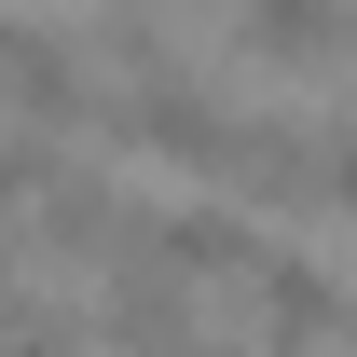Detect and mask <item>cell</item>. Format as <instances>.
I'll return each mask as SVG.
<instances>
[{
	"label": "cell",
	"mask_w": 357,
	"mask_h": 357,
	"mask_svg": "<svg viewBox=\"0 0 357 357\" xmlns=\"http://www.w3.org/2000/svg\"><path fill=\"white\" fill-rule=\"evenodd\" d=\"M344 344H357V316H344Z\"/></svg>",
	"instance_id": "obj_14"
},
{
	"label": "cell",
	"mask_w": 357,
	"mask_h": 357,
	"mask_svg": "<svg viewBox=\"0 0 357 357\" xmlns=\"http://www.w3.org/2000/svg\"><path fill=\"white\" fill-rule=\"evenodd\" d=\"M55 178H69V165H55L42 137H14V124H0V206H42Z\"/></svg>",
	"instance_id": "obj_9"
},
{
	"label": "cell",
	"mask_w": 357,
	"mask_h": 357,
	"mask_svg": "<svg viewBox=\"0 0 357 357\" xmlns=\"http://www.w3.org/2000/svg\"><path fill=\"white\" fill-rule=\"evenodd\" d=\"M0 69H14V14H0Z\"/></svg>",
	"instance_id": "obj_12"
},
{
	"label": "cell",
	"mask_w": 357,
	"mask_h": 357,
	"mask_svg": "<svg viewBox=\"0 0 357 357\" xmlns=\"http://www.w3.org/2000/svg\"><path fill=\"white\" fill-rule=\"evenodd\" d=\"M0 303H28V275H14V248H0Z\"/></svg>",
	"instance_id": "obj_11"
},
{
	"label": "cell",
	"mask_w": 357,
	"mask_h": 357,
	"mask_svg": "<svg viewBox=\"0 0 357 357\" xmlns=\"http://www.w3.org/2000/svg\"><path fill=\"white\" fill-rule=\"evenodd\" d=\"M316 192H330V206H357V110H330V124H316Z\"/></svg>",
	"instance_id": "obj_10"
},
{
	"label": "cell",
	"mask_w": 357,
	"mask_h": 357,
	"mask_svg": "<svg viewBox=\"0 0 357 357\" xmlns=\"http://www.w3.org/2000/svg\"><path fill=\"white\" fill-rule=\"evenodd\" d=\"M344 55H357V14H344Z\"/></svg>",
	"instance_id": "obj_13"
},
{
	"label": "cell",
	"mask_w": 357,
	"mask_h": 357,
	"mask_svg": "<svg viewBox=\"0 0 357 357\" xmlns=\"http://www.w3.org/2000/svg\"><path fill=\"white\" fill-rule=\"evenodd\" d=\"M234 192H261V206H303L316 192V124H275V110H234Z\"/></svg>",
	"instance_id": "obj_4"
},
{
	"label": "cell",
	"mask_w": 357,
	"mask_h": 357,
	"mask_svg": "<svg viewBox=\"0 0 357 357\" xmlns=\"http://www.w3.org/2000/svg\"><path fill=\"white\" fill-rule=\"evenodd\" d=\"M124 220H137V206L110 192V178H83V165H69V178L42 192V206H28V234H42V248H69V261H96V248H124Z\"/></svg>",
	"instance_id": "obj_6"
},
{
	"label": "cell",
	"mask_w": 357,
	"mask_h": 357,
	"mask_svg": "<svg viewBox=\"0 0 357 357\" xmlns=\"http://www.w3.org/2000/svg\"><path fill=\"white\" fill-rule=\"evenodd\" d=\"M248 316H261V344H275V357H316V344H344L357 289L316 261V248H261V275H248Z\"/></svg>",
	"instance_id": "obj_2"
},
{
	"label": "cell",
	"mask_w": 357,
	"mask_h": 357,
	"mask_svg": "<svg viewBox=\"0 0 357 357\" xmlns=\"http://www.w3.org/2000/svg\"><path fill=\"white\" fill-rule=\"evenodd\" d=\"M0 110H14V137H69L83 124V110H110V96H96V69H83V42H69V28H14V69H0Z\"/></svg>",
	"instance_id": "obj_3"
},
{
	"label": "cell",
	"mask_w": 357,
	"mask_h": 357,
	"mask_svg": "<svg viewBox=\"0 0 357 357\" xmlns=\"http://www.w3.org/2000/svg\"><path fill=\"white\" fill-rule=\"evenodd\" d=\"M206 357H234V344H206Z\"/></svg>",
	"instance_id": "obj_15"
},
{
	"label": "cell",
	"mask_w": 357,
	"mask_h": 357,
	"mask_svg": "<svg viewBox=\"0 0 357 357\" xmlns=\"http://www.w3.org/2000/svg\"><path fill=\"white\" fill-rule=\"evenodd\" d=\"M96 124L124 137V151H151V165H234V96L178 55V69H151V83H110V110Z\"/></svg>",
	"instance_id": "obj_1"
},
{
	"label": "cell",
	"mask_w": 357,
	"mask_h": 357,
	"mask_svg": "<svg viewBox=\"0 0 357 357\" xmlns=\"http://www.w3.org/2000/svg\"><path fill=\"white\" fill-rule=\"evenodd\" d=\"M330 42H344L330 0H261V14H234V55H248V69H316Z\"/></svg>",
	"instance_id": "obj_7"
},
{
	"label": "cell",
	"mask_w": 357,
	"mask_h": 357,
	"mask_svg": "<svg viewBox=\"0 0 357 357\" xmlns=\"http://www.w3.org/2000/svg\"><path fill=\"white\" fill-rule=\"evenodd\" d=\"M124 357H206L192 344V289H165V275H137V261H110V316H96Z\"/></svg>",
	"instance_id": "obj_5"
},
{
	"label": "cell",
	"mask_w": 357,
	"mask_h": 357,
	"mask_svg": "<svg viewBox=\"0 0 357 357\" xmlns=\"http://www.w3.org/2000/svg\"><path fill=\"white\" fill-rule=\"evenodd\" d=\"M0 357H83V316L28 289V303H0Z\"/></svg>",
	"instance_id": "obj_8"
}]
</instances>
